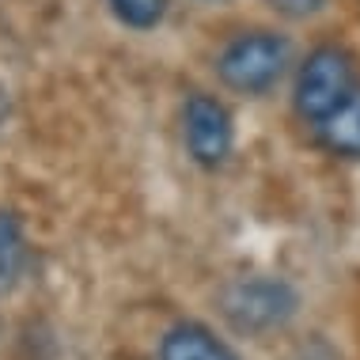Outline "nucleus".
<instances>
[{
	"label": "nucleus",
	"instance_id": "9",
	"mask_svg": "<svg viewBox=\"0 0 360 360\" xmlns=\"http://www.w3.org/2000/svg\"><path fill=\"white\" fill-rule=\"evenodd\" d=\"M269 8H274L277 15H285V19H315V15H323L326 12V4L330 0H266Z\"/></svg>",
	"mask_w": 360,
	"mask_h": 360
},
{
	"label": "nucleus",
	"instance_id": "2",
	"mask_svg": "<svg viewBox=\"0 0 360 360\" xmlns=\"http://www.w3.org/2000/svg\"><path fill=\"white\" fill-rule=\"evenodd\" d=\"M292 65V42L281 31H239L236 38L224 42L217 53V80L236 95L247 99H262L285 80Z\"/></svg>",
	"mask_w": 360,
	"mask_h": 360
},
{
	"label": "nucleus",
	"instance_id": "10",
	"mask_svg": "<svg viewBox=\"0 0 360 360\" xmlns=\"http://www.w3.org/2000/svg\"><path fill=\"white\" fill-rule=\"evenodd\" d=\"M8 118H12V91H8V84L0 80V129L8 125Z\"/></svg>",
	"mask_w": 360,
	"mask_h": 360
},
{
	"label": "nucleus",
	"instance_id": "11",
	"mask_svg": "<svg viewBox=\"0 0 360 360\" xmlns=\"http://www.w3.org/2000/svg\"><path fill=\"white\" fill-rule=\"evenodd\" d=\"M201 4H224V0H201Z\"/></svg>",
	"mask_w": 360,
	"mask_h": 360
},
{
	"label": "nucleus",
	"instance_id": "3",
	"mask_svg": "<svg viewBox=\"0 0 360 360\" xmlns=\"http://www.w3.org/2000/svg\"><path fill=\"white\" fill-rule=\"evenodd\" d=\"M356 91H360L356 57L338 42H323L296 65L292 110H296V118L311 129V125H319L326 114H334L338 106Z\"/></svg>",
	"mask_w": 360,
	"mask_h": 360
},
{
	"label": "nucleus",
	"instance_id": "5",
	"mask_svg": "<svg viewBox=\"0 0 360 360\" xmlns=\"http://www.w3.org/2000/svg\"><path fill=\"white\" fill-rule=\"evenodd\" d=\"M155 360H239V353L209 323L179 319L174 326L163 330L160 345H155Z\"/></svg>",
	"mask_w": 360,
	"mask_h": 360
},
{
	"label": "nucleus",
	"instance_id": "8",
	"mask_svg": "<svg viewBox=\"0 0 360 360\" xmlns=\"http://www.w3.org/2000/svg\"><path fill=\"white\" fill-rule=\"evenodd\" d=\"M106 8H110V15L122 27L141 31V34L155 31L167 19V0H106Z\"/></svg>",
	"mask_w": 360,
	"mask_h": 360
},
{
	"label": "nucleus",
	"instance_id": "1",
	"mask_svg": "<svg viewBox=\"0 0 360 360\" xmlns=\"http://www.w3.org/2000/svg\"><path fill=\"white\" fill-rule=\"evenodd\" d=\"M300 288L288 277L250 274L236 277L220 292V315L243 338H269L300 315Z\"/></svg>",
	"mask_w": 360,
	"mask_h": 360
},
{
	"label": "nucleus",
	"instance_id": "7",
	"mask_svg": "<svg viewBox=\"0 0 360 360\" xmlns=\"http://www.w3.org/2000/svg\"><path fill=\"white\" fill-rule=\"evenodd\" d=\"M27 269H31V243L23 220L12 209H0V300L23 285Z\"/></svg>",
	"mask_w": 360,
	"mask_h": 360
},
{
	"label": "nucleus",
	"instance_id": "4",
	"mask_svg": "<svg viewBox=\"0 0 360 360\" xmlns=\"http://www.w3.org/2000/svg\"><path fill=\"white\" fill-rule=\"evenodd\" d=\"M182 148L201 171H217L236 152V118L228 103L209 91H190L182 103Z\"/></svg>",
	"mask_w": 360,
	"mask_h": 360
},
{
	"label": "nucleus",
	"instance_id": "6",
	"mask_svg": "<svg viewBox=\"0 0 360 360\" xmlns=\"http://www.w3.org/2000/svg\"><path fill=\"white\" fill-rule=\"evenodd\" d=\"M311 137L334 160L360 163V91L338 106L334 114H326L319 125H311Z\"/></svg>",
	"mask_w": 360,
	"mask_h": 360
}]
</instances>
